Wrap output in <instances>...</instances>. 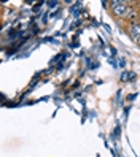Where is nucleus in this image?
<instances>
[{
  "mask_svg": "<svg viewBox=\"0 0 140 157\" xmlns=\"http://www.w3.org/2000/svg\"><path fill=\"white\" fill-rule=\"evenodd\" d=\"M126 32H127V36L130 40H132L134 43H140V24L135 22V24H129L126 27Z\"/></svg>",
  "mask_w": 140,
  "mask_h": 157,
  "instance_id": "nucleus-2",
  "label": "nucleus"
},
{
  "mask_svg": "<svg viewBox=\"0 0 140 157\" xmlns=\"http://www.w3.org/2000/svg\"><path fill=\"white\" fill-rule=\"evenodd\" d=\"M137 22L140 24V11H138V17H137Z\"/></svg>",
  "mask_w": 140,
  "mask_h": 157,
  "instance_id": "nucleus-3",
  "label": "nucleus"
},
{
  "mask_svg": "<svg viewBox=\"0 0 140 157\" xmlns=\"http://www.w3.org/2000/svg\"><path fill=\"white\" fill-rule=\"evenodd\" d=\"M111 14H113L116 19H127L129 13L132 11L134 8V2H126V0H111L108 2Z\"/></svg>",
  "mask_w": 140,
  "mask_h": 157,
  "instance_id": "nucleus-1",
  "label": "nucleus"
},
{
  "mask_svg": "<svg viewBox=\"0 0 140 157\" xmlns=\"http://www.w3.org/2000/svg\"><path fill=\"white\" fill-rule=\"evenodd\" d=\"M138 46H140V43H138Z\"/></svg>",
  "mask_w": 140,
  "mask_h": 157,
  "instance_id": "nucleus-4",
  "label": "nucleus"
}]
</instances>
